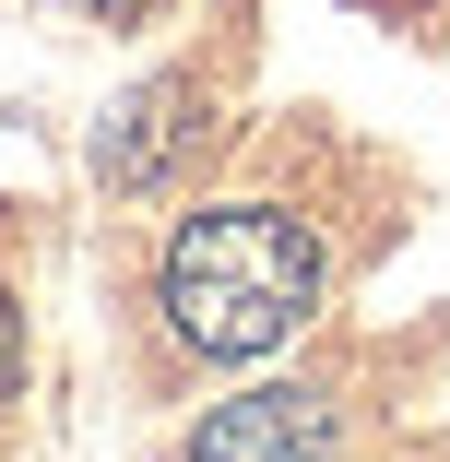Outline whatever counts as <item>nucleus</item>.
Returning <instances> with one entry per match:
<instances>
[{"label": "nucleus", "instance_id": "obj_1", "mask_svg": "<svg viewBox=\"0 0 450 462\" xmlns=\"http://www.w3.org/2000/svg\"><path fill=\"white\" fill-rule=\"evenodd\" d=\"M154 297H166V332L190 356L249 367V356H273L320 309V237L285 202H214V214H190L166 237Z\"/></svg>", "mask_w": 450, "mask_h": 462}, {"label": "nucleus", "instance_id": "obj_2", "mask_svg": "<svg viewBox=\"0 0 450 462\" xmlns=\"http://www.w3.org/2000/svg\"><path fill=\"white\" fill-rule=\"evenodd\" d=\"M178 462H332V392L308 380H273V392H237L190 427Z\"/></svg>", "mask_w": 450, "mask_h": 462}, {"label": "nucleus", "instance_id": "obj_3", "mask_svg": "<svg viewBox=\"0 0 450 462\" xmlns=\"http://www.w3.org/2000/svg\"><path fill=\"white\" fill-rule=\"evenodd\" d=\"M202 143V119H190V83H142V96L107 119V143H96V166L119 178V190H154V178Z\"/></svg>", "mask_w": 450, "mask_h": 462}, {"label": "nucleus", "instance_id": "obj_4", "mask_svg": "<svg viewBox=\"0 0 450 462\" xmlns=\"http://www.w3.org/2000/svg\"><path fill=\"white\" fill-rule=\"evenodd\" d=\"M24 392V309H13V285H0V403Z\"/></svg>", "mask_w": 450, "mask_h": 462}, {"label": "nucleus", "instance_id": "obj_5", "mask_svg": "<svg viewBox=\"0 0 450 462\" xmlns=\"http://www.w3.org/2000/svg\"><path fill=\"white\" fill-rule=\"evenodd\" d=\"M96 13H142V0H96Z\"/></svg>", "mask_w": 450, "mask_h": 462}]
</instances>
